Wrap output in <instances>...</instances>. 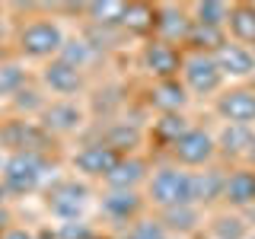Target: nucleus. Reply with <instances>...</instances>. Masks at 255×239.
Returning a JSON list of instances; mask_svg holds the SVG:
<instances>
[{"label":"nucleus","instance_id":"f257e3e1","mask_svg":"<svg viewBox=\"0 0 255 239\" xmlns=\"http://www.w3.org/2000/svg\"><path fill=\"white\" fill-rule=\"evenodd\" d=\"M150 198L166 211L185 207L195 201V175L179 169V166H163L150 175Z\"/></svg>","mask_w":255,"mask_h":239},{"label":"nucleus","instance_id":"f03ea898","mask_svg":"<svg viewBox=\"0 0 255 239\" xmlns=\"http://www.w3.org/2000/svg\"><path fill=\"white\" fill-rule=\"evenodd\" d=\"M64 45H67L64 29L54 19H32L19 32V51L26 54V58H38V61L51 58L54 61L64 51Z\"/></svg>","mask_w":255,"mask_h":239},{"label":"nucleus","instance_id":"7ed1b4c3","mask_svg":"<svg viewBox=\"0 0 255 239\" xmlns=\"http://www.w3.org/2000/svg\"><path fill=\"white\" fill-rule=\"evenodd\" d=\"M182 80H185V90L195 96H211L223 86V74L214 54L207 51H191L182 58Z\"/></svg>","mask_w":255,"mask_h":239},{"label":"nucleus","instance_id":"20e7f679","mask_svg":"<svg viewBox=\"0 0 255 239\" xmlns=\"http://www.w3.org/2000/svg\"><path fill=\"white\" fill-rule=\"evenodd\" d=\"M45 159L38 153H13L3 163V185L13 195H26V191H35L45 179Z\"/></svg>","mask_w":255,"mask_h":239},{"label":"nucleus","instance_id":"39448f33","mask_svg":"<svg viewBox=\"0 0 255 239\" xmlns=\"http://www.w3.org/2000/svg\"><path fill=\"white\" fill-rule=\"evenodd\" d=\"M172 153H175V159H179L185 169L207 166L214 159V153H217V140H214L207 131H201V127H191L185 137H179L172 143Z\"/></svg>","mask_w":255,"mask_h":239},{"label":"nucleus","instance_id":"423d86ee","mask_svg":"<svg viewBox=\"0 0 255 239\" xmlns=\"http://www.w3.org/2000/svg\"><path fill=\"white\" fill-rule=\"evenodd\" d=\"M217 112L227 124L252 127L255 124V90H227L217 99Z\"/></svg>","mask_w":255,"mask_h":239},{"label":"nucleus","instance_id":"0eeeda50","mask_svg":"<svg viewBox=\"0 0 255 239\" xmlns=\"http://www.w3.org/2000/svg\"><path fill=\"white\" fill-rule=\"evenodd\" d=\"M214 61H217L223 77H252L255 74V51L239 42H223L217 51H214Z\"/></svg>","mask_w":255,"mask_h":239},{"label":"nucleus","instance_id":"6e6552de","mask_svg":"<svg viewBox=\"0 0 255 239\" xmlns=\"http://www.w3.org/2000/svg\"><path fill=\"white\" fill-rule=\"evenodd\" d=\"M118 166V150H112L109 143H86L83 150L74 153V169L83 175H112V169Z\"/></svg>","mask_w":255,"mask_h":239},{"label":"nucleus","instance_id":"1a4fd4ad","mask_svg":"<svg viewBox=\"0 0 255 239\" xmlns=\"http://www.w3.org/2000/svg\"><path fill=\"white\" fill-rule=\"evenodd\" d=\"M143 67L156 80H175V74L182 70V54L175 51V45H166L156 38L143 48Z\"/></svg>","mask_w":255,"mask_h":239},{"label":"nucleus","instance_id":"9d476101","mask_svg":"<svg viewBox=\"0 0 255 239\" xmlns=\"http://www.w3.org/2000/svg\"><path fill=\"white\" fill-rule=\"evenodd\" d=\"M83 204H86V188L77 185V182H61V185L51 191V198H48V207H51V214L61 223L77 220L80 211H83Z\"/></svg>","mask_w":255,"mask_h":239},{"label":"nucleus","instance_id":"9b49d317","mask_svg":"<svg viewBox=\"0 0 255 239\" xmlns=\"http://www.w3.org/2000/svg\"><path fill=\"white\" fill-rule=\"evenodd\" d=\"M42 80L45 86L51 90L54 96H74L80 90V83H83V77H80V67H74V64L54 58L48 67L42 70Z\"/></svg>","mask_w":255,"mask_h":239},{"label":"nucleus","instance_id":"f8f14e48","mask_svg":"<svg viewBox=\"0 0 255 239\" xmlns=\"http://www.w3.org/2000/svg\"><path fill=\"white\" fill-rule=\"evenodd\" d=\"M191 29H195V19H188V16L182 10H175V6H166V10L156 13V32H159V42H166V45L188 42Z\"/></svg>","mask_w":255,"mask_h":239},{"label":"nucleus","instance_id":"ddd939ff","mask_svg":"<svg viewBox=\"0 0 255 239\" xmlns=\"http://www.w3.org/2000/svg\"><path fill=\"white\" fill-rule=\"evenodd\" d=\"M42 118H45V127H48V131L70 134V131H77V127L83 124V109H80L77 102H70V99H61V102L45 106Z\"/></svg>","mask_w":255,"mask_h":239},{"label":"nucleus","instance_id":"4468645a","mask_svg":"<svg viewBox=\"0 0 255 239\" xmlns=\"http://www.w3.org/2000/svg\"><path fill=\"white\" fill-rule=\"evenodd\" d=\"M223 198L233 207H246L255 204V169H236L227 175V185H223Z\"/></svg>","mask_w":255,"mask_h":239},{"label":"nucleus","instance_id":"2eb2a0df","mask_svg":"<svg viewBox=\"0 0 255 239\" xmlns=\"http://www.w3.org/2000/svg\"><path fill=\"white\" fill-rule=\"evenodd\" d=\"M150 99H153V106L163 112V115H169V112H179L188 102V90H185V83H179V80H156Z\"/></svg>","mask_w":255,"mask_h":239},{"label":"nucleus","instance_id":"dca6fc26","mask_svg":"<svg viewBox=\"0 0 255 239\" xmlns=\"http://www.w3.org/2000/svg\"><path fill=\"white\" fill-rule=\"evenodd\" d=\"M233 42L239 45H255V3H239L230 10V22H227Z\"/></svg>","mask_w":255,"mask_h":239},{"label":"nucleus","instance_id":"f3484780","mask_svg":"<svg viewBox=\"0 0 255 239\" xmlns=\"http://www.w3.org/2000/svg\"><path fill=\"white\" fill-rule=\"evenodd\" d=\"M143 179H147V166H143V159L131 156V159H118V166L112 169V175L106 182L112 188H118V191H134V185L143 182Z\"/></svg>","mask_w":255,"mask_h":239},{"label":"nucleus","instance_id":"a211bd4d","mask_svg":"<svg viewBox=\"0 0 255 239\" xmlns=\"http://www.w3.org/2000/svg\"><path fill=\"white\" fill-rule=\"evenodd\" d=\"M217 147L223 150V153H230V156H249L252 153V147H255V134H252V127H239V124H227L220 131V140H217Z\"/></svg>","mask_w":255,"mask_h":239},{"label":"nucleus","instance_id":"6ab92c4d","mask_svg":"<svg viewBox=\"0 0 255 239\" xmlns=\"http://www.w3.org/2000/svg\"><path fill=\"white\" fill-rule=\"evenodd\" d=\"M0 137H3L6 147H16V153H35L32 147L42 140V131L35 124H26V121H10Z\"/></svg>","mask_w":255,"mask_h":239},{"label":"nucleus","instance_id":"aec40b11","mask_svg":"<svg viewBox=\"0 0 255 239\" xmlns=\"http://www.w3.org/2000/svg\"><path fill=\"white\" fill-rule=\"evenodd\" d=\"M137 207H140V198L134 195V191H118V188H112L109 195L102 198V211H106L109 217H115V220L134 217V214H137Z\"/></svg>","mask_w":255,"mask_h":239},{"label":"nucleus","instance_id":"412c9836","mask_svg":"<svg viewBox=\"0 0 255 239\" xmlns=\"http://www.w3.org/2000/svg\"><path fill=\"white\" fill-rule=\"evenodd\" d=\"M230 10H233V6L217 3V0L198 3V6H195V26H204V29H223V26L230 22Z\"/></svg>","mask_w":255,"mask_h":239},{"label":"nucleus","instance_id":"4be33fe9","mask_svg":"<svg viewBox=\"0 0 255 239\" xmlns=\"http://www.w3.org/2000/svg\"><path fill=\"white\" fill-rule=\"evenodd\" d=\"M223 185H227V175L211 169L204 175H195V201H214L223 198Z\"/></svg>","mask_w":255,"mask_h":239},{"label":"nucleus","instance_id":"5701e85b","mask_svg":"<svg viewBox=\"0 0 255 239\" xmlns=\"http://www.w3.org/2000/svg\"><path fill=\"white\" fill-rule=\"evenodd\" d=\"M188 131H191V124H188V118L182 115V112H169V115H163V118L156 121V134H159L163 140H169V147H172L179 137H185Z\"/></svg>","mask_w":255,"mask_h":239},{"label":"nucleus","instance_id":"b1692460","mask_svg":"<svg viewBox=\"0 0 255 239\" xmlns=\"http://www.w3.org/2000/svg\"><path fill=\"white\" fill-rule=\"evenodd\" d=\"M122 26L134 29V32H147V29L156 26V10H150L143 3H128L125 16H122Z\"/></svg>","mask_w":255,"mask_h":239},{"label":"nucleus","instance_id":"393cba45","mask_svg":"<svg viewBox=\"0 0 255 239\" xmlns=\"http://www.w3.org/2000/svg\"><path fill=\"white\" fill-rule=\"evenodd\" d=\"M22 83H26V70L13 61H0V96L22 93Z\"/></svg>","mask_w":255,"mask_h":239},{"label":"nucleus","instance_id":"a878e982","mask_svg":"<svg viewBox=\"0 0 255 239\" xmlns=\"http://www.w3.org/2000/svg\"><path fill=\"white\" fill-rule=\"evenodd\" d=\"M125 6L128 3H90V6H86V13H90L96 22H122Z\"/></svg>","mask_w":255,"mask_h":239},{"label":"nucleus","instance_id":"bb28decb","mask_svg":"<svg viewBox=\"0 0 255 239\" xmlns=\"http://www.w3.org/2000/svg\"><path fill=\"white\" fill-rule=\"evenodd\" d=\"M125 239H166V230L159 220H137Z\"/></svg>","mask_w":255,"mask_h":239},{"label":"nucleus","instance_id":"cd10ccee","mask_svg":"<svg viewBox=\"0 0 255 239\" xmlns=\"http://www.w3.org/2000/svg\"><path fill=\"white\" fill-rule=\"evenodd\" d=\"M58 58L83 70V64L93 58V51H90V45H86V42H67V45H64V51L58 54Z\"/></svg>","mask_w":255,"mask_h":239},{"label":"nucleus","instance_id":"c85d7f7f","mask_svg":"<svg viewBox=\"0 0 255 239\" xmlns=\"http://www.w3.org/2000/svg\"><path fill=\"white\" fill-rule=\"evenodd\" d=\"M58 236H61V239H93V233L86 230V223H77V220H70V223H61Z\"/></svg>","mask_w":255,"mask_h":239},{"label":"nucleus","instance_id":"c756f323","mask_svg":"<svg viewBox=\"0 0 255 239\" xmlns=\"http://www.w3.org/2000/svg\"><path fill=\"white\" fill-rule=\"evenodd\" d=\"M125 143H128V147L137 143V131H134V127H131V131H125V127H122V131H112L109 134V147L112 150H125Z\"/></svg>","mask_w":255,"mask_h":239},{"label":"nucleus","instance_id":"7c9ffc66","mask_svg":"<svg viewBox=\"0 0 255 239\" xmlns=\"http://www.w3.org/2000/svg\"><path fill=\"white\" fill-rule=\"evenodd\" d=\"M3 239H35L32 233H26V230H6Z\"/></svg>","mask_w":255,"mask_h":239},{"label":"nucleus","instance_id":"2f4dec72","mask_svg":"<svg viewBox=\"0 0 255 239\" xmlns=\"http://www.w3.org/2000/svg\"><path fill=\"white\" fill-rule=\"evenodd\" d=\"M6 195H10V191H6V185H3V182H0V207H3V201H6Z\"/></svg>","mask_w":255,"mask_h":239},{"label":"nucleus","instance_id":"473e14b6","mask_svg":"<svg viewBox=\"0 0 255 239\" xmlns=\"http://www.w3.org/2000/svg\"><path fill=\"white\" fill-rule=\"evenodd\" d=\"M3 223H6V214H3V207H0V230H3Z\"/></svg>","mask_w":255,"mask_h":239},{"label":"nucleus","instance_id":"72a5a7b5","mask_svg":"<svg viewBox=\"0 0 255 239\" xmlns=\"http://www.w3.org/2000/svg\"><path fill=\"white\" fill-rule=\"evenodd\" d=\"M249 163H252V169H255V147H252V153H249Z\"/></svg>","mask_w":255,"mask_h":239},{"label":"nucleus","instance_id":"f704fd0d","mask_svg":"<svg viewBox=\"0 0 255 239\" xmlns=\"http://www.w3.org/2000/svg\"><path fill=\"white\" fill-rule=\"evenodd\" d=\"M0 38H3V19H0Z\"/></svg>","mask_w":255,"mask_h":239},{"label":"nucleus","instance_id":"c9c22d12","mask_svg":"<svg viewBox=\"0 0 255 239\" xmlns=\"http://www.w3.org/2000/svg\"><path fill=\"white\" fill-rule=\"evenodd\" d=\"M249 239H255V236H249Z\"/></svg>","mask_w":255,"mask_h":239},{"label":"nucleus","instance_id":"e433bc0d","mask_svg":"<svg viewBox=\"0 0 255 239\" xmlns=\"http://www.w3.org/2000/svg\"><path fill=\"white\" fill-rule=\"evenodd\" d=\"M252 51H255V48H252Z\"/></svg>","mask_w":255,"mask_h":239}]
</instances>
